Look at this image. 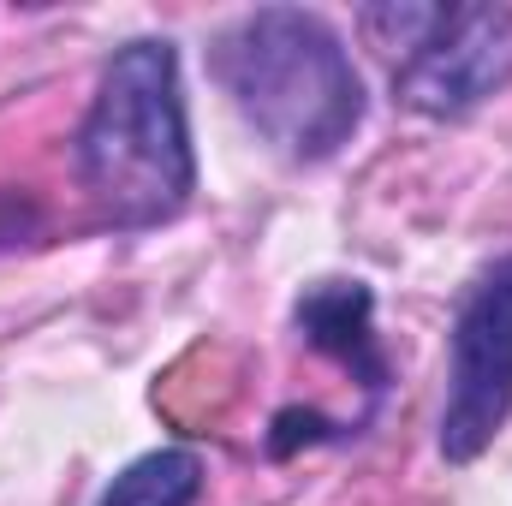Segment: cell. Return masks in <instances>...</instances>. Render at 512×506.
Masks as SVG:
<instances>
[{
	"mask_svg": "<svg viewBox=\"0 0 512 506\" xmlns=\"http://www.w3.org/2000/svg\"><path fill=\"white\" fill-rule=\"evenodd\" d=\"M78 179L114 233H149L185 215L197 191V149L179 48L167 36H137L108 54L78 126Z\"/></svg>",
	"mask_w": 512,
	"mask_h": 506,
	"instance_id": "7a4b0ae2",
	"label": "cell"
},
{
	"mask_svg": "<svg viewBox=\"0 0 512 506\" xmlns=\"http://www.w3.org/2000/svg\"><path fill=\"white\" fill-rule=\"evenodd\" d=\"M352 435H358V423H334V417H322L316 405H286V411H274L262 447H268V459H292V453L334 447V441H352Z\"/></svg>",
	"mask_w": 512,
	"mask_h": 506,
	"instance_id": "52a82bcc",
	"label": "cell"
},
{
	"mask_svg": "<svg viewBox=\"0 0 512 506\" xmlns=\"http://www.w3.org/2000/svg\"><path fill=\"white\" fill-rule=\"evenodd\" d=\"M512 417V251L483 262L447 322V393L435 447L447 465H477Z\"/></svg>",
	"mask_w": 512,
	"mask_h": 506,
	"instance_id": "277c9868",
	"label": "cell"
},
{
	"mask_svg": "<svg viewBox=\"0 0 512 506\" xmlns=\"http://www.w3.org/2000/svg\"><path fill=\"white\" fill-rule=\"evenodd\" d=\"M292 328L298 340L328 358L334 370H346L352 387L364 393V423L376 417V405L393 387V364H387V346L376 334V292L370 280L358 274H322L310 280L298 298H292Z\"/></svg>",
	"mask_w": 512,
	"mask_h": 506,
	"instance_id": "5b68a950",
	"label": "cell"
},
{
	"mask_svg": "<svg viewBox=\"0 0 512 506\" xmlns=\"http://www.w3.org/2000/svg\"><path fill=\"white\" fill-rule=\"evenodd\" d=\"M197 495H203V459L191 447H155L131 459L96 506H197Z\"/></svg>",
	"mask_w": 512,
	"mask_h": 506,
	"instance_id": "8992f818",
	"label": "cell"
},
{
	"mask_svg": "<svg viewBox=\"0 0 512 506\" xmlns=\"http://www.w3.org/2000/svg\"><path fill=\"white\" fill-rule=\"evenodd\" d=\"M36 227H42V209L24 191H0V256L18 251L24 239H36Z\"/></svg>",
	"mask_w": 512,
	"mask_h": 506,
	"instance_id": "ba28073f",
	"label": "cell"
},
{
	"mask_svg": "<svg viewBox=\"0 0 512 506\" xmlns=\"http://www.w3.org/2000/svg\"><path fill=\"white\" fill-rule=\"evenodd\" d=\"M209 78L239 120L292 167L334 161L364 126V72L322 12L256 6L209 42Z\"/></svg>",
	"mask_w": 512,
	"mask_h": 506,
	"instance_id": "6da1fadb",
	"label": "cell"
},
{
	"mask_svg": "<svg viewBox=\"0 0 512 506\" xmlns=\"http://www.w3.org/2000/svg\"><path fill=\"white\" fill-rule=\"evenodd\" d=\"M358 30L393 60V102L423 120H465L512 84V6H364Z\"/></svg>",
	"mask_w": 512,
	"mask_h": 506,
	"instance_id": "3957f363",
	"label": "cell"
}]
</instances>
